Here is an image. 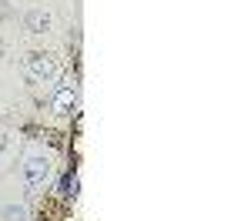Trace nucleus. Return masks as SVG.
Returning a JSON list of instances; mask_svg holds the SVG:
<instances>
[{
    "label": "nucleus",
    "instance_id": "1",
    "mask_svg": "<svg viewBox=\"0 0 251 221\" xmlns=\"http://www.w3.org/2000/svg\"><path fill=\"white\" fill-rule=\"evenodd\" d=\"M50 171H54V158L40 144H30L24 151V181H27V188L30 191H40L50 181Z\"/></svg>",
    "mask_w": 251,
    "mask_h": 221
},
{
    "label": "nucleus",
    "instance_id": "2",
    "mask_svg": "<svg viewBox=\"0 0 251 221\" xmlns=\"http://www.w3.org/2000/svg\"><path fill=\"white\" fill-rule=\"evenodd\" d=\"M27 74H30V80L34 84H54L60 74V64L54 54H44V50H34V54H27Z\"/></svg>",
    "mask_w": 251,
    "mask_h": 221
},
{
    "label": "nucleus",
    "instance_id": "3",
    "mask_svg": "<svg viewBox=\"0 0 251 221\" xmlns=\"http://www.w3.org/2000/svg\"><path fill=\"white\" fill-rule=\"evenodd\" d=\"M74 107H77V80L67 77L64 84H60L57 98H54V114L67 118V114H74Z\"/></svg>",
    "mask_w": 251,
    "mask_h": 221
},
{
    "label": "nucleus",
    "instance_id": "4",
    "mask_svg": "<svg viewBox=\"0 0 251 221\" xmlns=\"http://www.w3.org/2000/svg\"><path fill=\"white\" fill-rule=\"evenodd\" d=\"M27 27H30L34 34L50 30V14H47V10H30V14H27Z\"/></svg>",
    "mask_w": 251,
    "mask_h": 221
},
{
    "label": "nucleus",
    "instance_id": "5",
    "mask_svg": "<svg viewBox=\"0 0 251 221\" xmlns=\"http://www.w3.org/2000/svg\"><path fill=\"white\" fill-rule=\"evenodd\" d=\"M7 147H10V131H7V127L0 124V154H3Z\"/></svg>",
    "mask_w": 251,
    "mask_h": 221
}]
</instances>
